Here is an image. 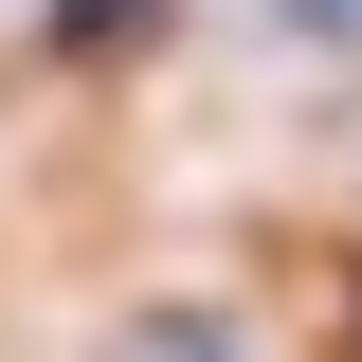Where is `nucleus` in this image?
<instances>
[{"instance_id":"1","label":"nucleus","mask_w":362,"mask_h":362,"mask_svg":"<svg viewBox=\"0 0 362 362\" xmlns=\"http://www.w3.org/2000/svg\"><path fill=\"white\" fill-rule=\"evenodd\" d=\"M54 37L73 54H127V37H163V0H54Z\"/></svg>"},{"instance_id":"2","label":"nucleus","mask_w":362,"mask_h":362,"mask_svg":"<svg viewBox=\"0 0 362 362\" xmlns=\"http://www.w3.org/2000/svg\"><path fill=\"white\" fill-rule=\"evenodd\" d=\"M308 18H362V0H308Z\"/></svg>"}]
</instances>
